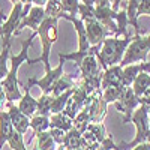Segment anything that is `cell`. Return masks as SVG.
I'll return each instance as SVG.
<instances>
[{
    "instance_id": "6da1fadb",
    "label": "cell",
    "mask_w": 150,
    "mask_h": 150,
    "mask_svg": "<svg viewBox=\"0 0 150 150\" xmlns=\"http://www.w3.org/2000/svg\"><path fill=\"white\" fill-rule=\"evenodd\" d=\"M36 32H33L27 41L23 42L21 51L15 56H11V66H9V72L8 75L2 80V86L5 90V96L6 101L14 102V101H20L21 99V90H20V81H18V69L24 62L29 60V50L33 44V39L36 38Z\"/></svg>"
},
{
    "instance_id": "7a4b0ae2",
    "label": "cell",
    "mask_w": 150,
    "mask_h": 150,
    "mask_svg": "<svg viewBox=\"0 0 150 150\" xmlns=\"http://www.w3.org/2000/svg\"><path fill=\"white\" fill-rule=\"evenodd\" d=\"M132 38H123V39H119L116 36H108L107 39L102 42V48L101 51L96 54L98 59V63L101 66L102 71L108 69L110 66H114V65H120V62L125 56V51H126L128 45L131 44Z\"/></svg>"
},
{
    "instance_id": "3957f363",
    "label": "cell",
    "mask_w": 150,
    "mask_h": 150,
    "mask_svg": "<svg viewBox=\"0 0 150 150\" xmlns=\"http://www.w3.org/2000/svg\"><path fill=\"white\" fill-rule=\"evenodd\" d=\"M57 23L59 18H45L44 23L39 26V29L36 30V35L41 38V42H42V54L39 59H35V60H27V63L33 65L36 62H42L44 66H45V72L51 71V66H50V54H51V47L54 45V42L57 41L59 38V27H57Z\"/></svg>"
},
{
    "instance_id": "277c9868",
    "label": "cell",
    "mask_w": 150,
    "mask_h": 150,
    "mask_svg": "<svg viewBox=\"0 0 150 150\" xmlns=\"http://www.w3.org/2000/svg\"><path fill=\"white\" fill-rule=\"evenodd\" d=\"M150 53V35L141 36L140 33H135L132 36V41L128 45L125 56L120 62V66H128L138 62H147V54Z\"/></svg>"
},
{
    "instance_id": "5b68a950",
    "label": "cell",
    "mask_w": 150,
    "mask_h": 150,
    "mask_svg": "<svg viewBox=\"0 0 150 150\" xmlns=\"http://www.w3.org/2000/svg\"><path fill=\"white\" fill-rule=\"evenodd\" d=\"M26 17L24 14V5L23 3H15L14 8H12L11 14L8 15L6 21L3 23L2 26V30H0V38H2V47H6V45H11V39H12V35H14L20 24L23 21V18Z\"/></svg>"
},
{
    "instance_id": "8992f818",
    "label": "cell",
    "mask_w": 150,
    "mask_h": 150,
    "mask_svg": "<svg viewBox=\"0 0 150 150\" xmlns=\"http://www.w3.org/2000/svg\"><path fill=\"white\" fill-rule=\"evenodd\" d=\"M116 108L119 111H122L125 117H123V123H129L132 119L134 111L140 107V99L132 90V87H125V90L122 92L119 101L114 102Z\"/></svg>"
},
{
    "instance_id": "52a82bcc",
    "label": "cell",
    "mask_w": 150,
    "mask_h": 150,
    "mask_svg": "<svg viewBox=\"0 0 150 150\" xmlns=\"http://www.w3.org/2000/svg\"><path fill=\"white\" fill-rule=\"evenodd\" d=\"M63 63H65V62H60V60H59V66H57V68L45 72V75H44L42 78H38V80H36V78H29L27 84H29V86H38V87L42 90V93L51 95L56 81L62 77V75H63Z\"/></svg>"
},
{
    "instance_id": "ba28073f",
    "label": "cell",
    "mask_w": 150,
    "mask_h": 150,
    "mask_svg": "<svg viewBox=\"0 0 150 150\" xmlns=\"http://www.w3.org/2000/svg\"><path fill=\"white\" fill-rule=\"evenodd\" d=\"M84 27H86V33H87V39L89 44L93 45H101L108 36H111V32L101 24L96 18H86L84 20Z\"/></svg>"
},
{
    "instance_id": "9c48e42d",
    "label": "cell",
    "mask_w": 150,
    "mask_h": 150,
    "mask_svg": "<svg viewBox=\"0 0 150 150\" xmlns=\"http://www.w3.org/2000/svg\"><path fill=\"white\" fill-rule=\"evenodd\" d=\"M45 18H47V17H45V8H44V6H36V5H33V6L30 8V11H29V14L23 18V21H21V24H20L18 30L15 32V35H20L21 30L26 29V27H29V29H32L33 32H36L38 29H39L41 24L44 23Z\"/></svg>"
},
{
    "instance_id": "30bf717a",
    "label": "cell",
    "mask_w": 150,
    "mask_h": 150,
    "mask_svg": "<svg viewBox=\"0 0 150 150\" xmlns=\"http://www.w3.org/2000/svg\"><path fill=\"white\" fill-rule=\"evenodd\" d=\"M6 108L9 112V117L12 120V125H14V129L17 132H20L21 135H24L27 132V129L30 128V117H27L26 114H23L20 111L18 107H15L12 102H6Z\"/></svg>"
},
{
    "instance_id": "8fae6325",
    "label": "cell",
    "mask_w": 150,
    "mask_h": 150,
    "mask_svg": "<svg viewBox=\"0 0 150 150\" xmlns=\"http://www.w3.org/2000/svg\"><path fill=\"white\" fill-rule=\"evenodd\" d=\"M122 75H123V68L120 65L110 66L108 69L104 71L102 74V81H101V89H108V87H116L122 86Z\"/></svg>"
},
{
    "instance_id": "7c38bea8",
    "label": "cell",
    "mask_w": 150,
    "mask_h": 150,
    "mask_svg": "<svg viewBox=\"0 0 150 150\" xmlns=\"http://www.w3.org/2000/svg\"><path fill=\"white\" fill-rule=\"evenodd\" d=\"M18 108L23 114H26L27 117H33V114L38 110V99H35L30 95V86L29 84H27L26 89H24V95L18 101Z\"/></svg>"
},
{
    "instance_id": "4fadbf2b",
    "label": "cell",
    "mask_w": 150,
    "mask_h": 150,
    "mask_svg": "<svg viewBox=\"0 0 150 150\" xmlns=\"http://www.w3.org/2000/svg\"><path fill=\"white\" fill-rule=\"evenodd\" d=\"M14 125L9 117V112L2 110L0 111V149L3 147L5 143H8V140L11 138L12 132H14Z\"/></svg>"
},
{
    "instance_id": "5bb4252c",
    "label": "cell",
    "mask_w": 150,
    "mask_h": 150,
    "mask_svg": "<svg viewBox=\"0 0 150 150\" xmlns=\"http://www.w3.org/2000/svg\"><path fill=\"white\" fill-rule=\"evenodd\" d=\"M50 128H57L68 132L74 128V119L69 117L65 111L57 112V114H50Z\"/></svg>"
},
{
    "instance_id": "9a60e30c",
    "label": "cell",
    "mask_w": 150,
    "mask_h": 150,
    "mask_svg": "<svg viewBox=\"0 0 150 150\" xmlns=\"http://www.w3.org/2000/svg\"><path fill=\"white\" fill-rule=\"evenodd\" d=\"M35 137H36V144H35V147L32 150H57V144L53 140L50 131L39 132Z\"/></svg>"
},
{
    "instance_id": "2e32d148",
    "label": "cell",
    "mask_w": 150,
    "mask_h": 150,
    "mask_svg": "<svg viewBox=\"0 0 150 150\" xmlns=\"http://www.w3.org/2000/svg\"><path fill=\"white\" fill-rule=\"evenodd\" d=\"M63 147L65 149H80V147H87L83 141V134L77 129L72 128L71 131L66 132L65 140H63Z\"/></svg>"
},
{
    "instance_id": "e0dca14e",
    "label": "cell",
    "mask_w": 150,
    "mask_h": 150,
    "mask_svg": "<svg viewBox=\"0 0 150 150\" xmlns=\"http://www.w3.org/2000/svg\"><path fill=\"white\" fill-rule=\"evenodd\" d=\"M131 87L134 93L140 98L147 89H150V72H140Z\"/></svg>"
},
{
    "instance_id": "ac0fdd59",
    "label": "cell",
    "mask_w": 150,
    "mask_h": 150,
    "mask_svg": "<svg viewBox=\"0 0 150 150\" xmlns=\"http://www.w3.org/2000/svg\"><path fill=\"white\" fill-rule=\"evenodd\" d=\"M75 87V83H74V80H72V77L71 75H62V77L56 81V84H54V87H53V92H51V96L53 98H56V96H59V95H62L63 92H66V90H69V89H74Z\"/></svg>"
},
{
    "instance_id": "d6986e66",
    "label": "cell",
    "mask_w": 150,
    "mask_h": 150,
    "mask_svg": "<svg viewBox=\"0 0 150 150\" xmlns=\"http://www.w3.org/2000/svg\"><path fill=\"white\" fill-rule=\"evenodd\" d=\"M30 128L33 129V134L38 135L39 132L48 131L50 129V116H33L30 117Z\"/></svg>"
},
{
    "instance_id": "ffe728a7",
    "label": "cell",
    "mask_w": 150,
    "mask_h": 150,
    "mask_svg": "<svg viewBox=\"0 0 150 150\" xmlns=\"http://www.w3.org/2000/svg\"><path fill=\"white\" fill-rule=\"evenodd\" d=\"M116 24H117V30H116V38L117 36H123V38H128V30L126 26L129 24L128 21V15H126V9H119L117 11V15H116Z\"/></svg>"
},
{
    "instance_id": "44dd1931",
    "label": "cell",
    "mask_w": 150,
    "mask_h": 150,
    "mask_svg": "<svg viewBox=\"0 0 150 150\" xmlns=\"http://www.w3.org/2000/svg\"><path fill=\"white\" fill-rule=\"evenodd\" d=\"M89 123H92V120H90V112H89V110L84 107V108L78 112V114L75 116V119H74V128H77V129L83 134V132H86L87 126H89Z\"/></svg>"
},
{
    "instance_id": "7402d4cb",
    "label": "cell",
    "mask_w": 150,
    "mask_h": 150,
    "mask_svg": "<svg viewBox=\"0 0 150 150\" xmlns=\"http://www.w3.org/2000/svg\"><path fill=\"white\" fill-rule=\"evenodd\" d=\"M45 8V17L47 18H62L63 15V9H62V3L60 0H48L47 5L44 6Z\"/></svg>"
},
{
    "instance_id": "603a6c76",
    "label": "cell",
    "mask_w": 150,
    "mask_h": 150,
    "mask_svg": "<svg viewBox=\"0 0 150 150\" xmlns=\"http://www.w3.org/2000/svg\"><path fill=\"white\" fill-rule=\"evenodd\" d=\"M125 90V86H116V87H108L102 90V98L107 104H114L119 101L122 92Z\"/></svg>"
},
{
    "instance_id": "cb8c5ba5",
    "label": "cell",
    "mask_w": 150,
    "mask_h": 150,
    "mask_svg": "<svg viewBox=\"0 0 150 150\" xmlns=\"http://www.w3.org/2000/svg\"><path fill=\"white\" fill-rule=\"evenodd\" d=\"M51 102H53V96L42 93V96L38 99V114L41 116H50L51 112Z\"/></svg>"
},
{
    "instance_id": "d4e9b609",
    "label": "cell",
    "mask_w": 150,
    "mask_h": 150,
    "mask_svg": "<svg viewBox=\"0 0 150 150\" xmlns=\"http://www.w3.org/2000/svg\"><path fill=\"white\" fill-rule=\"evenodd\" d=\"M9 56H11V45L2 47V51H0V81H2L9 72V65H8Z\"/></svg>"
},
{
    "instance_id": "484cf974",
    "label": "cell",
    "mask_w": 150,
    "mask_h": 150,
    "mask_svg": "<svg viewBox=\"0 0 150 150\" xmlns=\"http://www.w3.org/2000/svg\"><path fill=\"white\" fill-rule=\"evenodd\" d=\"M86 131H89V132H92L95 137H96V140L99 141V143H102L105 138H107V131H105V126L102 123H89V126H87V129Z\"/></svg>"
},
{
    "instance_id": "4316f807",
    "label": "cell",
    "mask_w": 150,
    "mask_h": 150,
    "mask_svg": "<svg viewBox=\"0 0 150 150\" xmlns=\"http://www.w3.org/2000/svg\"><path fill=\"white\" fill-rule=\"evenodd\" d=\"M62 3V9H63V14L68 15H78V8H80V0H60Z\"/></svg>"
},
{
    "instance_id": "83f0119b",
    "label": "cell",
    "mask_w": 150,
    "mask_h": 150,
    "mask_svg": "<svg viewBox=\"0 0 150 150\" xmlns=\"http://www.w3.org/2000/svg\"><path fill=\"white\" fill-rule=\"evenodd\" d=\"M8 144L12 150H27L26 144H24V138H23V135L17 131L12 132L11 135V138L8 140Z\"/></svg>"
},
{
    "instance_id": "f1b7e54d",
    "label": "cell",
    "mask_w": 150,
    "mask_h": 150,
    "mask_svg": "<svg viewBox=\"0 0 150 150\" xmlns=\"http://www.w3.org/2000/svg\"><path fill=\"white\" fill-rule=\"evenodd\" d=\"M95 6H90V5H84V3H80V8H78V15H80V20H86V18H95Z\"/></svg>"
},
{
    "instance_id": "f546056e",
    "label": "cell",
    "mask_w": 150,
    "mask_h": 150,
    "mask_svg": "<svg viewBox=\"0 0 150 150\" xmlns=\"http://www.w3.org/2000/svg\"><path fill=\"white\" fill-rule=\"evenodd\" d=\"M48 131H50V134H51L53 140L56 141V144H57V146H63V140H65V135H66V132H65V131L57 129V128H50Z\"/></svg>"
},
{
    "instance_id": "4dcf8cb0",
    "label": "cell",
    "mask_w": 150,
    "mask_h": 150,
    "mask_svg": "<svg viewBox=\"0 0 150 150\" xmlns=\"http://www.w3.org/2000/svg\"><path fill=\"white\" fill-rule=\"evenodd\" d=\"M141 15H150V0H141L138 9H137L135 17L138 18Z\"/></svg>"
},
{
    "instance_id": "1f68e13d",
    "label": "cell",
    "mask_w": 150,
    "mask_h": 150,
    "mask_svg": "<svg viewBox=\"0 0 150 150\" xmlns=\"http://www.w3.org/2000/svg\"><path fill=\"white\" fill-rule=\"evenodd\" d=\"M138 99H140V105H147V107H150V89H147Z\"/></svg>"
},
{
    "instance_id": "d6a6232c",
    "label": "cell",
    "mask_w": 150,
    "mask_h": 150,
    "mask_svg": "<svg viewBox=\"0 0 150 150\" xmlns=\"http://www.w3.org/2000/svg\"><path fill=\"white\" fill-rule=\"evenodd\" d=\"M6 96H5V90H3V86H2V81H0V111L3 110V107L6 105Z\"/></svg>"
},
{
    "instance_id": "836d02e7",
    "label": "cell",
    "mask_w": 150,
    "mask_h": 150,
    "mask_svg": "<svg viewBox=\"0 0 150 150\" xmlns=\"http://www.w3.org/2000/svg\"><path fill=\"white\" fill-rule=\"evenodd\" d=\"M132 150H150V143L147 141V143H141V144H138V146H135Z\"/></svg>"
},
{
    "instance_id": "e575fe53",
    "label": "cell",
    "mask_w": 150,
    "mask_h": 150,
    "mask_svg": "<svg viewBox=\"0 0 150 150\" xmlns=\"http://www.w3.org/2000/svg\"><path fill=\"white\" fill-rule=\"evenodd\" d=\"M6 18H8V15L5 14V11L0 9V30H2V26H3V23L6 21Z\"/></svg>"
},
{
    "instance_id": "d590c367",
    "label": "cell",
    "mask_w": 150,
    "mask_h": 150,
    "mask_svg": "<svg viewBox=\"0 0 150 150\" xmlns=\"http://www.w3.org/2000/svg\"><path fill=\"white\" fill-rule=\"evenodd\" d=\"M125 2V0H114V2H112V11H119L120 9V6H122V3Z\"/></svg>"
},
{
    "instance_id": "8d00e7d4",
    "label": "cell",
    "mask_w": 150,
    "mask_h": 150,
    "mask_svg": "<svg viewBox=\"0 0 150 150\" xmlns=\"http://www.w3.org/2000/svg\"><path fill=\"white\" fill-rule=\"evenodd\" d=\"M47 2H48V0H33V5H36V6H45Z\"/></svg>"
},
{
    "instance_id": "74e56055",
    "label": "cell",
    "mask_w": 150,
    "mask_h": 150,
    "mask_svg": "<svg viewBox=\"0 0 150 150\" xmlns=\"http://www.w3.org/2000/svg\"><path fill=\"white\" fill-rule=\"evenodd\" d=\"M20 3H23L24 6H27V5H33V0H18Z\"/></svg>"
},
{
    "instance_id": "f35d334b",
    "label": "cell",
    "mask_w": 150,
    "mask_h": 150,
    "mask_svg": "<svg viewBox=\"0 0 150 150\" xmlns=\"http://www.w3.org/2000/svg\"><path fill=\"white\" fill-rule=\"evenodd\" d=\"M84 5H90V6H95V0H81Z\"/></svg>"
},
{
    "instance_id": "ab89813d",
    "label": "cell",
    "mask_w": 150,
    "mask_h": 150,
    "mask_svg": "<svg viewBox=\"0 0 150 150\" xmlns=\"http://www.w3.org/2000/svg\"><path fill=\"white\" fill-rule=\"evenodd\" d=\"M57 150H66V149H65L63 146H59V147H57Z\"/></svg>"
},
{
    "instance_id": "60d3db41",
    "label": "cell",
    "mask_w": 150,
    "mask_h": 150,
    "mask_svg": "<svg viewBox=\"0 0 150 150\" xmlns=\"http://www.w3.org/2000/svg\"><path fill=\"white\" fill-rule=\"evenodd\" d=\"M9 2H12V3L15 5V3H18V0H9Z\"/></svg>"
},
{
    "instance_id": "b9f144b4",
    "label": "cell",
    "mask_w": 150,
    "mask_h": 150,
    "mask_svg": "<svg viewBox=\"0 0 150 150\" xmlns=\"http://www.w3.org/2000/svg\"><path fill=\"white\" fill-rule=\"evenodd\" d=\"M149 125H150V111H149Z\"/></svg>"
},
{
    "instance_id": "7bdbcfd3",
    "label": "cell",
    "mask_w": 150,
    "mask_h": 150,
    "mask_svg": "<svg viewBox=\"0 0 150 150\" xmlns=\"http://www.w3.org/2000/svg\"><path fill=\"white\" fill-rule=\"evenodd\" d=\"M110 2H111V3H112V2H114V0H110Z\"/></svg>"
},
{
    "instance_id": "ee69618b",
    "label": "cell",
    "mask_w": 150,
    "mask_h": 150,
    "mask_svg": "<svg viewBox=\"0 0 150 150\" xmlns=\"http://www.w3.org/2000/svg\"><path fill=\"white\" fill-rule=\"evenodd\" d=\"M149 143H150V137H149Z\"/></svg>"
}]
</instances>
